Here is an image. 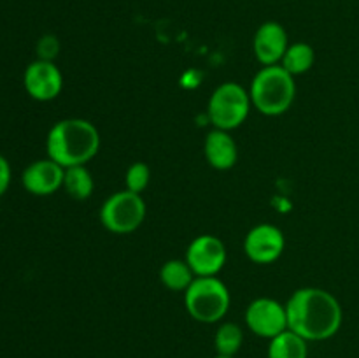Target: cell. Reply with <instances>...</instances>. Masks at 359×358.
<instances>
[{
  "mask_svg": "<svg viewBox=\"0 0 359 358\" xmlns=\"http://www.w3.org/2000/svg\"><path fill=\"white\" fill-rule=\"evenodd\" d=\"M290 46L287 32L279 21H265L256 30L252 39V49H255L256 60L263 67L279 65Z\"/></svg>",
  "mask_w": 359,
  "mask_h": 358,
  "instance_id": "7c38bea8",
  "label": "cell"
},
{
  "mask_svg": "<svg viewBox=\"0 0 359 358\" xmlns=\"http://www.w3.org/2000/svg\"><path fill=\"white\" fill-rule=\"evenodd\" d=\"M195 272L184 258H172L161 265L160 281L165 288L172 291H182L184 293L191 283L195 281Z\"/></svg>",
  "mask_w": 359,
  "mask_h": 358,
  "instance_id": "9a60e30c",
  "label": "cell"
},
{
  "mask_svg": "<svg viewBox=\"0 0 359 358\" xmlns=\"http://www.w3.org/2000/svg\"><path fill=\"white\" fill-rule=\"evenodd\" d=\"M23 84L34 100H55L63 90V74L55 62L37 58L25 69Z\"/></svg>",
  "mask_w": 359,
  "mask_h": 358,
  "instance_id": "30bf717a",
  "label": "cell"
},
{
  "mask_svg": "<svg viewBox=\"0 0 359 358\" xmlns=\"http://www.w3.org/2000/svg\"><path fill=\"white\" fill-rule=\"evenodd\" d=\"M244 344V330L233 321H223L214 333V347L216 354L221 357H235Z\"/></svg>",
  "mask_w": 359,
  "mask_h": 358,
  "instance_id": "ac0fdd59",
  "label": "cell"
},
{
  "mask_svg": "<svg viewBox=\"0 0 359 358\" xmlns=\"http://www.w3.org/2000/svg\"><path fill=\"white\" fill-rule=\"evenodd\" d=\"M226 246L217 235L202 234L189 242L184 260L195 276H217L226 263Z\"/></svg>",
  "mask_w": 359,
  "mask_h": 358,
  "instance_id": "ba28073f",
  "label": "cell"
},
{
  "mask_svg": "<svg viewBox=\"0 0 359 358\" xmlns=\"http://www.w3.org/2000/svg\"><path fill=\"white\" fill-rule=\"evenodd\" d=\"M266 354L269 358H309V340L287 329L269 340Z\"/></svg>",
  "mask_w": 359,
  "mask_h": 358,
  "instance_id": "5bb4252c",
  "label": "cell"
},
{
  "mask_svg": "<svg viewBox=\"0 0 359 358\" xmlns=\"http://www.w3.org/2000/svg\"><path fill=\"white\" fill-rule=\"evenodd\" d=\"M251 95L242 84L228 81L212 91L207 104V116L212 128L231 130L238 128L251 112Z\"/></svg>",
  "mask_w": 359,
  "mask_h": 358,
  "instance_id": "5b68a950",
  "label": "cell"
},
{
  "mask_svg": "<svg viewBox=\"0 0 359 358\" xmlns=\"http://www.w3.org/2000/svg\"><path fill=\"white\" fill-rule=\"evenodd\" d=\"M100 150V132L84 118L60 119L49 128L46 137L48 158L63 168L74 165H86Z\"/></svg>",
  "mask_w": 359,
  "mask_h": 358,
  "instance_id": "7a4b0ae2",
  "label": "cell"
},
{
  "mask_svg": "<svg viewBox=\"0 0 359 358\" xmlns=\"http://www.w3.org/2000/svg\"><path fill=\"white\" fill-rule=\"evenodd\" d=\"M244 319L248 329L262 339L270 340L290 329L286 304L272 297L255 298L245 309Z\"/></svg>",
  "mask_w": 359,
  "mask_h": 358,
  "instance_id": "52a82bcc",
  "label": "cell"
},
{
  "mask_svg": "<svg viewBox=\"0 0 359 358\" xmlns=\"http://www.w3.org/2000/svg\"><path fill=\"white\" fill-rule=\"evenodd\" d=\"M11 181H13V171H11V164L4 154H0V197L9 190Z\"/></svg>",
  "mask_w": 359,
  "mask_h": 358,
  "instance_id": "44dd1931",
  "label": "cell"
},
{
  "mask_svg": "<svg viewBox=\"0 0 359 358\" xmlns=\"http://www.w3.org/2000/svg\"><path fill=\"white\" fill-rule=\"evenodd\" d=\"M249 95L256 111L265 116H280L293 105L297 83L294 77L280 65L262 67L252 77Z\"/></svg>",
  "mask_w": 359,
  "mask_h": 358,
  "instance_id": "3957f363",
  "label": "cell"
},
{
  "mask_svg": "<svg viewBox=\"0 0 359 358\" xmlns=\"http://www.w3.org/2000/svg\"><path fill=\"white\" fill-rule=\"evenodd\" d=\"M286 248V237L279 227L272 223H259L245 234L244 253L251 262L266 265L280 258Z\"/></svg>",
  "mask_w": 359,
  "mask_h": 358,
  "instance_id": "9c48e42d",
  "label": "cell"
},
{
  "mask_svg": "<svg viewBox=\"0 0 359 358\" xmlns=\"http://www.w3.org/2000/svg\"><path fill=\"white\" fill-rule=\"evenodd\" d=\"M151 183V168L146 161H133L125 172V188L133 193H142Z\"/></svg>",
  "mask_w": 359,
  "mask_h": 358,
  "instance_id": "d6986e66",
  "label": "cell"
},
{
  "mask_svg": "<svg viewBox=\"0 0 359 358\" xmlns=\"http://www.w3.org/2000/svg\"><path fill=\"white\" fill-rule=\"evenodd\" d=\"M316 62V51L307 42H293L287 46L279 65L293 77L309 72Z\"/></svg>",
  "mask_w": 359,
  "mask_h": 358,
  "instance_id": "2e32d148",
  "label": "cell"
},
{
  "mask_svg": "<svg viewBox=\"0 0 359 358\" xmlns=\"http://www.w3.org/2000/svg\"><path fill=\"white\" fill-rule=\"evenodd\" d=\"M58 53H60V42L55 35L46 34L39 39L37 42L39 60H48V62H53V60L58 56Z\"/></svg>",
  "mask_w": 359,
  "mask_h": 358,
  "instance_id": "ffe728a7",
  "label": "cell"
},
{
  "mask_svg": "<svg viewBox=\"0 0 359 358\" xmlns=\"http://www.w3.org/2000/svg\"><path fill=\"white\" fill-rule=\"evenodd\" d=\"M146 202L140 193L130 190L112 193L100 207V221L112 234H132L146 220Z\"/></svg>",
  "mask_w": 359,
  "mask_h": 358,
  "instance_id": "8992f818",
  "label": "cell"
},
{
  "mask_svg": "<svg viewBox=\"0 0 359 358\" xmlns=\"http://www.w3.org/2000/svg\"><path fill=\"white\" fill-rule=\"evenodd\" d=\"M214 358H235V357H221V354H216Z\"/></svg>",
  "mask_w": 359,
  "mask_h": 358,
  "instance_id": "7402d4cb",
  "label": "cell"
},
{
  "mask_svg": "<svg viewBox=\"0 0 359 358\" xmlns=\"http://www.w3.org/2000/svg\"><path fill=\"white\" fill-rule=\"evenodd\" d=\"M230 304V290L217 276H196L184 291L186 311L198 323H219L226 316Z\"/></svg>",
  "mask_w": 359,
  "mask_h": 358,
  "instance_id": "277c9868",
  "label": "cell"
},
{
  "mask_svg": "<svg viewBox=\"0 0 359 358\" xmlns=\"http://www.w3.org/2000/svg\"><path fill=\"white\" fill-rule=\"evenodd\" d=\"M203 154L207 164L216 171H230L238 160L237 140L230 132L219 128H212L203 142Z\"/></svg>",
  "mask_w": 359,
  "mask_h": 358,
  "instance_id": "4fadbf2b",
  "label": "cell"
},
{
  "mask_svg": "<svg viewBox=\"0 0 359 358\" xmlns=\"http://www.w3.org/2000/svg\"><path fill=\"white\" fill-rule=\"evenodd\" d=\"M287 326L309 343L332 339L340 330L344 311L339 298L318 286L298 288L286 302Z\"/></svg>",
  "mask_w": 359,
  "mask_h": 358,
  "instance_id": "6da1fadb",
  "label": "cell"
},
{
  "mask_svg": "<svg viewBox=\"0 0 359 358\" xmlns=\"http://www.w3.org/2000/svg\"><path fill=\"white\" fill-rule=\"evenodd\" d=\"M65 168L51 158H42L27 165L21 174V185L30 195L48 197L63 188Z\"/></svg>",
  "mask_w": 359,
  "mask_h": 358,
  "instance_id": "8fae6325",
  "label": "cell"
},
{
  "mask_svg": "<svg viewBox=\"0 0 359 358\" xmlns=\"http://www.w3.org/2000/svg\"><path fill=\"white\" fill-rule=\"evenodd\" d=\"M63 190L76 200H86L95 192V179L86 165H74L65 168Z\"/></svg>",
  "mask_w": 359,
  "mask_h": 358,
  "instance_id": "e0dca14e",
  "label": "cell"
}]
</instances>
